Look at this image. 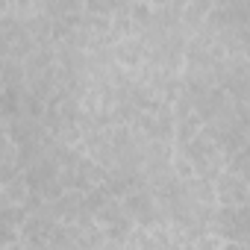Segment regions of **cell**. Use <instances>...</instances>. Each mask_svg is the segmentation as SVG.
Returning <instances> with one entry per match:
<instances>
[{
    "label": "cell",
    "mask_w": 250,
    "mask_h": 250,
    "mask_svg": "<svg viewBox=\"0 0 250 250\" xmlns=\"http://www.w3.org/2000/svg\"><path fill=\"white\" fill-rule=\"evenodd\" d=\"M200 127H203V121L197 115H186V118H177L174 121V147H186L191 139L200 136Z\"/></svg>",
    "instance_id": "cell-5"
},
{
    "label": "cell",
    "mask_w": 250,
    "mask_h": 250,
    "mask_svg": "<svg viewBox=\"0 0 250 250\" xmlns=\"http://www.w3.org/2000/svg\"><path fill=\"white\" fill-rule=\"evenodd\" d=\"M53 229H56V221H53L50 215L27 212L24 224L18 227V244H21L24 250H47Z\"/></svg>",
    "instance_id": "cell-2"
},
{
    "label": "cell",
    "mask_w": 250,
    "mask_h": 250,
    "mask_svg": "<svg viewBox=\"0 0 250 250\" xmlns=\"http://www.w3.org/2000/svg\"><path fill=\"white\" fill-rule=\"evenodd\" d=\"M224 244H227V241H224V238H218V235H215V232H209V229H206V232H200V235L191 241V247H194V250H221Z\"/></svg>",
    "instance_id": "cell-7"
},
{
    "label": "cell",
    "mask_w": 250,
    "mask_h": 250,
    "mask_svg": "<svg viewBox=\"0 0 250 250\" xmlns=\"http://www.w3.org/2000/svg\"><path fill=\"white\" fill-rule=\"evenodd\" d=\"M142 62H145V42L139 36H130V39L112 44V65L124 71H136Z\"/></svg>",
    "instance_id": "cell-3"
},
{
    "label": "cell",
    "mask_w": 250,
    "mask_h": 250,
    "mask_svg": "<svg viewBox=\"0 0 250 250\" xmlns=\"http://www.w3.org/2000/svg\"><path fill=\"white\" fill-rule=\"evenodd\" d=\"M15 156H18V147H15V142H12L6 133H0V165H9V162H15Z\"/></svg>",
    "instance_id": "cell-8"
},
{
    "label": "cell",
    "mask_w": 250,
    "mask_h": 250,
    "mask_svg": "<svg viewBox=\"0 0 250 250\" xmlns=\"http://www.w3.org/2000/svg\"><path fill=\"white\" fill-rule=\"evenodd\" d=\"M212 188H215V206H221V209H241L250 200L247 177H238V174H229V171H221L212 180Z\"/></svg>",
    "instance_id": "cell-1"
},
{
    "label": "cell",
    "mask_w": 250,
    "mask_h": 250,
    "mask_svg": "<svg viewBox=\"0 0 250 250\" xmlns=\"http://www.w3.org/2000/svg\"><path fill=\"white\" fill-rule=\"evenodd\" d=\"M30 188H27V180L24 174H18L15 180L0 186V209H24L30 203Z\"/></svg>",
    "instance_id": "cell-4"
},
{
    "label": "cell",
    "mask_w": 250,
    "mask_h": 250,
    "mask_svg": "<svg viewBox=\"0 0 250 250\" xmlns=\"http://www.w3.org/2000/svg\"><path fill=\"white\" fill-rule=\"evenodd\" d=\"M21 115V88H3L0 91V118L6 124Z\"/></svg>",
    "instance_id": "cell-6"
}]
</instances>
